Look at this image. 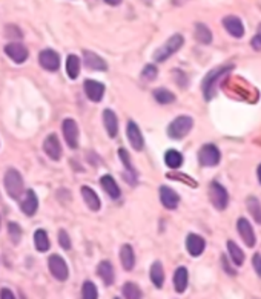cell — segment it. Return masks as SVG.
<instances>
[{"label": "cell", "mask_w": 261, "mask_h": 299, "mask_svg": "<svg viewBox=\"0 0 261 299\" xmlns=\"http://www.w3.org/2000/svg\"><path fill=\"white\" fill-rule=\"evenodd\" d=\"M103 123L106 128V132L111 138H114L119 132V122H117V115L111 111V109H105L103 112Z\"/></svg>", "instance_id": "22"}, {"label": "cell", "mask_w": 261, "mask_h": 299, "mask_svg": "<svg viewBox=\"0 0 261 299\" xmlns=\"http://www.w3.org/2000/svg\"><path fill=\"white\" fill-rule=\"evenodd\" d=\"M149 276H151L152 284H154L157 288H161V287H163V282H164V272H163V265H161L160 261H155V262L151 265Z\"/></svg>", "instance_id": "27"}, {"label": "cell", "mask_w": 261, "mask_h": 299, "mask_svg": "<svg viewBox=\"0 0 261 299\" xmlns=\"http://www.w3.org/2000/svg\"><path fill=\"white\" fill-rule=\"evenodd\" d=\"M223 26L224 29L235 39H241L244 36V26H243V22L235 17V16H227L223 19Z\"/></svg>", "instance_id": "16"}, {"label": "cell", "mask_w": 261, "mask_h": 299, "mask_svg": "<svg viewBox=\"0 0 261 299\" xmlns=\"http://www.w3.org/2000/svg\"><path fill=\"white\" fill-rule=\"evenodd\" d=\"M250 45L255 51H261V25L258 26L256 36H253V39L250 40Z\"/></svg>", "instance_id": "40"}, {"label": "cell", "mask_w": 261, "mask_h": 299, "mask_svg": "<svg viewBox=\"0 0 261 299\" xmlns=\"http://www.w3.org/2000/svg\"><path fill=\"white\" fill-rule=\"evenodd\" d=\"M39 63L46 71H57L60 68V55L52 49H43L39 54Z\"/></svg>", "instance_id": "10"}, {"label": "cell", "mask_w": 261, "mask_h": 299, "mask_svg": "<svg viewBox=\"0 0 261 299\" xmlns=\"http://www.w3.org/2000/svg\"><path fill=\"white\" fill-rule=\"evenodd\" d=\"M188 268L186 267H179L173 273V287H176L177 293H183L188 287Z\"/></svg>", "instance_id": "23"}, {"label": "cell", "mask_w": 261, "mask_h": 299, "mask_svg": "<svg viewBox=\"0 0 261 299\" xmlns=\"http://www.w3.org/2000/svg\"><path fill=\"white\" fill-rule=\"evenodd\" d=\"M258 180H259V184H261V164L258 166Z\"/></svg>", "instance_id": "45"}, {"label": "cell", "mask_w": 261, "mask_h": 299, "mask_svg": "<svg viewBox=\"0 0 261 299\" xmlns=\"http://www.w3.org/2000/svg\"><path fill=\"white\" fill-rule=\"evenodd\" d=\"M192 126H194V120L191 117L188 115L177 117L167 126V135L173 140H182L191 132Z\"/></svg>", "instance_id": "3"}, {"label": "cell", "mask_w": 261, "mask_h": 299, "mask_svg": "<svg viewBox=\"0 0 261 299\" xmlns=\"http://www.w3.org/2000/svg\"><path fill=\"white\" fill-rule=\"evenodd\" d=\"M48 267H49L51 275H52L55 279H59V281H66V279H68V275H69L68 265H66V262H65V259H63L62 256H59V255L49 256V259H48Z\"/></svg>", "instance_id": "7"}, {"label": "cell", "mask_w": 261, "mask_h": 299, "mask_svg": "<svg viewBox=\"0 0 261 299\" xmlns=\"http://www.w3.org/2000/svg\"><path fill=\"white\" fill-rule=\"evenodd\" d=\"M8 233H10V238L14 244H19L20 240H22V229L17 223H10L8 224Z\"/></svg>", "instance_id": "37"}, {"label": "cell", "mask_w": 261, "mask_h": 299, "mask_svg": "<svg viewBox=\"0 0 261 299\" xmlns=\"http://www.w3.org/2000/svg\"><path fill=\"white\" fill-rule=\"evenodd\" d=\"M205 247H206V241L200 235H195V233L188 235V238H186V249H188L189 255L200 256L205 252Z\"/></svg>", "instance_id": "19"}, {"label": "cell", "mask_w": 261, "mask_h": 299, "mask_svg": "<svg viewBox=\"0 0 261 299\" xmlns=\"http://www.w3.org/2000/svg\"><path fill=\"white\" fill-rule=\"evenodd\" d=\"M97 275L102 278L105 285H111L114 282V267L109 261H102L97 267Z\"/></svg>", "instance_id": "24"}, {"label": "cell", "mask_w": 261, "mask_h": 299, "mask_svg": "<svg viewBox=\"0 0 261 299\" xmlns=\"http://www.w3.org/2000/svg\"><path fill=\"white\" fill-rule=\"evenodd\" d=\"M120 261H122V265L125 267V270L131 272L135 265V255H134V250L129 244H125L120 250Z\"/></svg>", "instance_id": "26"}, {"label": "cell", "mask_w": 261, "mask_h": 299, "mask_svg": "<svg viewBox=\"0 0 261 299\" xmlns=\"http://www.w3.org/2000/svg\"><path fill=\"white\" fill-rule=\"evenodd\" d=\"M39 209V199H37V195L34 190H26L25 193V198L22 201V212L26 215V217H33Z\"/></svg>", "instance_id": "20"}, {"label": "cell", "mask_w": 261, "mask_h": 299, "mask_svg": "<svg viewBox=\"0 0 261 299\" xmlns=\"http://www.w3.org/2000/svg\"><path fill=\"white\" fill-rule=\"evenodd\" d=\"M4 183H5V189L8 192V195L14 199H19L20 195L23 193V178L22 175L19 173V170L16 169H8L7 173H5V178H4Z\"/></svg>", "instance_id": "4"}, {"label": "cell", "mask_w": 261, "mask_h": 299, "mask_svg": "<svg viewBox=\"0 0 261 299\" xmlns=\"http://www.w3.org/2000/svg\"><path fill=\"white\" fill-rule=\"evenodd\" d=\"M220 160H221V154L215 144H205L198 151V161L201 166L212 167V166H217Z\"/></svg>", "instance_id": "6"}, {"label": "cell", "mask_w": 261, "mask_h": 299, "mask_svg": "<svg viewBox=\"0 0 261 299\" xmlns=\"http://www.w3.org/2000/svg\"><path fill=\"white\" fill-rule=\"evenodd\" d=\"M157 68L154 66V65H148V66H144V69H143V72H141V77L144 78V80H148V81H152L155 77H157Z\"/></svg>", "instance_id": "39"}, {"label": "cell", "mask_w": 261, "mask_h": 299, "mask_svg": "<svg viewBox=\"0 0 261 299\" xmlns=\"http://www.w3.org/2000/svg\"><path fill=\"white\" fill-rule=\"evenodd\" d=\"M105 2H106L108 5L117 7V5H120V4H122V0H105Z\"/></svg>", "instance_id": "44"}, {"label": "cell", "mask_w": 261, "mask_h": 299, "mask_svg": "<svg viewBox=\"0 0 261 299\" xmlns=\"http://www.w3.org/2000/svg\"><path fill=\"white\" fill-rule=\"evenodd\" d=\"M0 297L2 299H14V293L8 288H2L0 290Z\"/></svg>", "instance_id": "42"}, {"label": "cell", "mask_w": 261, "mask_h": 299, "mask_svg": "<svg viewBox=\"0 0 261 299\" xmlns=\"http://www.w3.org/2000/svg\"><path fill=\"white\" fill-rule=\"evenodd\" d=\"M62 131H63V137H65L68 146L71 149H75L78 146V126H77L75 120H72V118L63 120Z\"/></svg>", "instance_id": "8"}, {"label": "cell", "mask_w": 261, "mask_h": 299, "mask_svg": "<svg viewBox=\"0 0 261 299\" xmlns=\"http://www.w3.org/2000/svg\"><path fill=\"white\" fill-rule=\"evenodd\" d=\"M100 184L102 187L105 189V192L112 198V199H117L120 196V187L117 186L115 180L111 176V175H103L100 178Z\"/></svg>", "instance_id": "25"}, {"label": "cell", "mask_w": 261, "mask_h": 299, "mask_svg": "<svg viewBox=\"0 0 261 299\" xmlns=\"http://www.w3.org/2000/svg\"><path fill=\"white\" fill-rule=\"evenodd\" d=\"M164 163H166V166L170 167V169H179V167H182V164H183V155H182L179 151L170 149V151H167V152L164 154Z\"/></svg>", "instance_id": "29"}, {"label": "cell", "mask_w": 261, "mask_h": 299, "mask_svg": "<svg viewBox=\"0 0 261 299\" xmlns=\"http://www.w3.org/2000/svg\"><path fill=\"white\" fill-rule=\"evenodd\" d=\"M122 293H123V296L128 297V299H138V297L143 296V294H141V290H140L134 282H126V284L122 287Z\"/></svg>", "instance_id": "35"}, {"label": "cell", "mask_w": 261, "mask_h": 299, "mask_svg": "<svg viewBox=\"0 0 261 299\" xmlns=\"http://www.w3.org/2000/svg\"><path fill=\"white\" fill-rule=\"evenodd\" d=\"M119 157H120V161L123 163L125 170H126V173H123V178H125L131 186H134V184L137 183V172H135V167H134L132 163H131V157H129V154H128V151H126V149H120V151H119Z\"/></svg>", "instance_id": "15"}, {"label": "cell", "mask_w": 261, "mask_h": 299, "mask_svg": "<svg viewBox=\"0 0 261 299\" xmlns=\"http://www.w3.org/2000/svg\"><path fill=\"white\" fill-rule=\"evenodd\" d=\"M185 43V39L182 34H173L163 46H160L155 52H154V60L158 62V63H163L166 62L170 55L176 54Z\"/></svg>", "instance_id": "2"}, {"label": "cell", "mask_w": 261, "mask_h": 299, "mask_svg": "<svg viewBox=\"0 0 261 299\" xmlns=\"http://www.w3.org/2000/svg\"><path fill=\"white\" fill-rule=\"evenodd\" d=\"M195 39L203 45H209L212 42V33L205 23H197L195 25Z\"/></svg>", "instance_id": "32"}, {"label": "cell", "mask_w": 261, "mask_h": 299, "mask_svg": "<svg viewBox=\"0 0 261 299\" xmlns=\"http://www.w3.org/2000/svg\"><path fill=\"white\" fill-rule=\"evenodd\" d=\"M83 60H84V66L88 69H93V71H106L108 69L106 62L93 51H83Z\"/></svg>", "instance_id": "17"}, {"label": "cell", "mask_w": 261, "mask_h": 299, "mask_svg": "<svg viewBox=\"0 0 261 299\" xmlns=\"http://www.w3.org/2000/svg\"><path fill=\"white\" fill-rule=\"evenodd\" d=\"M158 192H160V201L166 209H169V211L177 209V206L180 203V196L177 195L176 190L167 187V186H161Z\"/></svg>", "instance_id": "11"}, {"label": "cell", "mask_w": 261, "mask_h": 299, "mask_svg": "<svg viewBox=\"0 0 261 299\" xmlns=\"http://www.w3.org/2000/svg\"><path fill=\"white\" fill-rule=\"evenodd\" d=\"M34 244L39 252H46L49 249V238L43 229H37L34 233Z\"/></svg>", "instance_id": "33"}, {"label": "cell", "mask_w": 261, "mask_h": 299, "mask_svg": "<svg viewBox=\"0 0 261 299\" xmlns=\"http://www.w3.org/2000/svg\"><path fill=\"white\" fill-rule=\"evenodd\" d=\"M209 198H211V203L214 204L215 209L224 211L227 207L229 193L220 183H217V181L211 183V186H209Z\"/></svg>", "instance_id": "5"}, {"label": "cell", "mask_w": 261, "mask_h": 299, "mask_svg": "<svg viewBox=\"0 0 261 299\" xmlns=\"http://www.w3.org/2000/svg\"><path fill=\"white\" fill-rule=\"evenodd\" d=\"M81 196H83V201L86 203V206H88L91 211H94V212L100 211V207H102V201H100L99 195H97V193H96L91 187L83 186V187H81Z\"/></svg>", "instance_id": "21"}, {"label": "cell", "mask_w": 261, "mask_h": 299, "mask_svg": "<svg viewBox=\"0 0 261 299\" xmlns=\"http://www.w3.org/2000/svg\"><path fill=\"white\" fill-rule=\"evenodd\" d=\"M237 229H238V233H240L241 240L244 241V244L247 247H253L255 243H256V238H255V233H253V229H252L250 223L246 218H238Z\"/></svg>", "instance_id": "13"}, {"label": "cell", "mask_w": 261, "mask_h": 299, "mask_svg": "<svg viewBox=\"0 0 261 299\" xmlns=\"http://www.w3.org/2000/svg\"><path fill=\"white\" fill-rule=\"evenodd\" d=\"M227 250H229V256L235 262V265H238V267L243 265V262H244V253H243V250L234 241H227Z\"/></svg>", "instance_id": "34"}, {"label": "cell", "mask_w": 261, "mask_h": 299, "mask_svg": "<svg viewBox=\"0 0 261 299\" xmlns=\"http://www.w3.org/2000/svg\"><path fill=\"white\" fill-rule=\"evenodd\" d=\"M83 89H84V94L86 97H88L91 102H102L103 98V94H105V84L100 83V81H96V80H86L83 83Z\"/></svg>", "instance_id": "9"}, {"label": "cell", "mask_w": 261, "mask_h": 299, "mask_svg": "<svg viewBox=\"0 0 261 299\" xmlns=\"http://www.w3.org/2000/svg\"><path fill=\"white\" fill-rule=\"evenodd\" d=\"M154 98L160 105H170L176 102V95H173L170 91L164 89V87H158L154 91Z\"/></svg>", "instance_id": "31"}, {"label": "cell", "mask_w": 261, "mask_h": 299, "mask_svg": "<svg viewBox=\"0 0 261 299\" xmlns=\"http://www.w3.org/2000/svg\"><path fill=\"white\" fill-rule=\"evenodd\" d=\"M43 149L46 152V155L54 160V161H59L62 158V146H60V141L57 138L55 134H49L45 141H43Z\"/></svg>", "instance_id": "12"}, {"label": "cell", "mask_w": 261, "mask_h": 299, "mask_svg": "<svg viewBox=\"0 0 261 299\" xmlns=\"http://www.w3.org/2000/svg\"><path fill=\"white\" fill-rule=\"evenodd\" d=\"M167 176H169V178H182V180H185V181H188V184H191V186H194V187L197 186V183H195L194 180H191V178H188V176H179V175H172V173H169Z\"/></svg>", "instance_id": "43"}, {"label": "cell", "mask_w": 261, "mask_h": 299, "mask_svg": "<svg viewBox=\"0 0 261 299\" xmlns=\"http://www.w3.org/2000/svg\"><path fill=\"white\" fill-rule=\"evenodd\" d=\"M59 244L63 250H69L71 249V238L68 235L66 230H60L59 232Z\"/></svg>", "instance_id": "38"}, {"label": "cell", "mask_w": 261, "mask_h": 299, "mask_svg": "<svg viewBox=\"0 0 261 299\" xmlns=\"http://www.w3.org/2000/svg\"><path fill=\"white\" fill-rule=\"evenodd\" d=\"M126 134H128V140H129L131 146H132L135 151H141L143 146H144V140H143V135H141L140 128H138L134 122H129V123H128Z\"/></svg>", "instance_id": "18"}, {"label": "cell", "mask_w": 261, "mask_h": 299, "mask_svg": "<svg viewBox=\"0 0 261 299\" xmlns=\"http://www.w3.org/2000/svg\"><path fill=\"white\" fill-rule=\"evenodd\" d=\"M246 207H247L249 214L253 217L255 223L261 226V203L258 201V198L249 196V198L246 199Z\"/></svg>", "instance_id": "28"}, {"label": "cell", "mask_w": 261, "mask_h": 299, "mask_svg": "<svg viewBox=\"0 0 261 299\" xmlns=\"http://www.w3.org/2000/svg\"><path fill=\"white\" fill-rule=\"evenodd\" d=\"M5 54L17 65L26 62V58L30 55L28 49L22 43H10V45H7L5 46Z\"/></svg>", "instance_id": "14"}, {"label": "cell", "mask_w": 261, "mask_h": 299, "mask_svg": "<svg viewBox=\"0 0 261 299\" xmlns=\"http://www.w3.org/2000/svg\"><path fill=\"white\" fill-rule=\"evenodd\" d=\"M232 69H234L232 65H229V66H220V68L211 71L205 77V80H203V94H205V98L208 100V102H211V100L217 94V83H218V80L221 77H224L227 72H230Z\"/></svg>", "instance_id": "1"}, {"label": "cell", "mask_w": 261, "mask_h": 299, "mask_svg": "<svg viewBox=\"0 0 261 299\" xmlns=\"http://www.w3.org/2000/svg\"><path fill=\"white\" fill-rule=\"evenodd\" d=\"M81 296L84 299H97L99 297V291L97 287L94 285V282L91 281H86L81 287Z\"/></svg>", "instance_id": "36"}, {"label": "cell", "mask_w": 261, "mask_h": 299, "mask_svg": "<svg viewBox=\"0 0 261 299\" xmlns=\"http://www.w3.org/2000/svg\"><path fill=\"white\" fill-rule=\"evenodd\" d=\"M66 72H68V77L72 78V80H75L78 77V74H80V60H78L77 55H74V54L68 55V58H66Z\"/></svg>", "instance_id": "30"}, {"label": "cell", "mask_w": 261, "mask_h": 299, "mask_svg": "<svg viewBox=\"0 0 261 299\" xmlns=\"http://www.w3.org/2000/svg\"><path fill=\"white\" fill-rule=\"evenodd\" d=\"M252 265L256 272V275L261 278V255L259 253H255L253 258H252Z\"/></svg>", "instance_id": "41"}]
</instances>
